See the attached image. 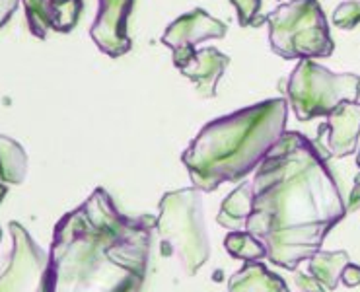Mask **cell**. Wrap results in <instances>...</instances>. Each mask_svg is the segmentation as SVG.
<instances>
[{
    "label": "cell",
    "instance_id": "obj_9",
    "mask_svg": "<svg viewBox=\"0 0 360 292\" xmlns=\"http://www.w3.org/2000/svg\"><path fill=\"white\" fill-rule=\"evenodd\" d=\"M326 117V125L318 129V142L323 141L333 158L354 154L360 139V101H343Z\"/></svg>",
    "mask_w": 360,
    "mask_h": 292
},
{
    "label": "cell",
    "instance_id": "obj_4",
    "mask_svg": "<svg viewBox=\"0 0 360 292\" xmlns=\"http://www.w3.org/2000/svg\"><path fill=\"white\" fill-rule=\"evenodd\" d=\"M158 209L154 230L160 236V253L176 255L185 275H197L210 258L201 191L195 187L168 191Z\"/></svg>",
    "mask_w": 360,
    "mask_h": 292
},
{
    "label": "cell",
    "instance_id": "obj_15",
    "mask_svg": "<svg viewBox=\"0 0 360 292\" xmlns=\"http://www.w3.org/2000/svg\"><path fill=\"white\" fill-rule=\"evenodd\" d=\"M27 175V154L22 144L0 134V182L10 185L24 184Z\"/></svg>",
    "mask_w": 360,
    "mask_h": 292
},
{
    "label": "cell",
    "instance_id": "obj_13",
    "mask_svg": "<svg viewBox=\"0 0 360 292\" xmlns=\"http://www.w3.org/2000/svg\"><path fill=\"white\" fill-rule=\"evenodd\" d=\"M253 210V187L252 184H242L222 201V207L218 210L217 222L228 230H245V224L252 217Z\"/></svg>",
    "mask_w": 360,
    "mask_h": 292
},
{
    "label": "cell",
    "instance_id": "obj_25",
    "mask_svg": "<svg viewBox=\"0 0 360 292\" xmlns=\"http://www.w3.org/2000/svg\"><path fill=\"white\" fill-rule=\"evenodd\" d=\"M360 207V174L354 177V187H352L351 197L347 203V212H352Z\"/></svg>",
    "mask_w": 360,
    "mask_h": 292
},
{
    "label": "cell",
    "instance_id": "obj_20",
    "mask_svg": "<svg viewBox=\"0 0 360 292\" xmlns=\"http://www.w3.org/2000/svg\"><path fill=\"white\" fill-rule=\"evenodd\" d=\"M230 2L238 12V24L242 27L252 25L253 20L259 16L261 4H263V0H230Z\"/></svg>",
    "mask_w": 360,
    "mask_h": 292
},
{
    "label": "cell",
    "instance_id": "obj_17",
    "mask_svg": "<svg viewBox=\"0 0 360 292\" xmlns=\"http://www.w3.org/2000/svg\"><path fill=\"white\" fill-rule=\"evenodd\" d=\"M27 18V27L37 39H45L53 25V4L55 0H22Z\"/></svg>",
    "mask_w": 360,
    "mask_h": 292
},
{
    "label": "cell",
    "instance_id": "obj_11",
    "mask_svg": "<svg viewBox=\"0 0 360 292\" xmlns=\"http://www.w3.org/2000/svg\"><path fill=\"white\" fill-rule=\"evenodd\" d=\"M228 65H230L228 55L220 53L214 47H205L197 51L191 63L187 67L179 68V72L191 80L201 100H212L217 98L218 80L226 72Z\"/></svg>",
    "mask_w": 360,
    "mask_h": 292
},
{
    "label": "cell",
    "instance_id": "obj_28",
    "mask_svg": "<svg viewBox=\"0 0 360 292\" xmlns=\"http://www.w3.org/2000/svg\"><path fill=\"white\" fill-rule=\"evenodd\" d=\"M0 242H2V228H0Z\"/></svg>",
    "mask_w": 360,
    "mask_h": 292
},
{
    "label": "cell",
    "instance_id": "obj_22",
    "mask_svg": "<svg viewBox=\"0 0 360 292\" xmlns=\"http://www.w3.org/2000/svg\"><path fill=\"white\" fill-rule=\"evenodd\" d=\"M195 55H197V49H195V47H177V49H172V61H174L176 68L187 67Z\"/></svg>",
    "mask_w": 360,
    "mask_h": 292
},
{
    "label": "cell",
    "instance_id": "obj_8",
    "mask_svg": "<svg viewBox=\"0 0 360 292\" xmlns=\"http://www.w3.org/2000/svg\"><path fill=\"white\" fill-rule=\"evenodd\" d=\"M133 6L134 0H98V16L90 27V37L103 55L117 58L133 49V42L127 34Z\"/></svg>",
    "mask_w": 360,
    "mask_h": 292
},
{
    "label": "cell",
    "instance_id": "obj_19",
    "mask_svg": "<svg viewBox=\"0 0 360 292\" xmlns=\"http://www.w3.org/2000/svg\"><path fill=\"white\" fill-rule=\"evenodd\" d=\"M331 22L339 30H354L360 24V0H345L333 12Z\"/></svg>",
    "mask_w": 360,
    "mask_h": 292
},
{
    "label": "cell",
    "instance_id": "obj_21",
    "mask_svg": "<svg viewBox=\"0 0 360 292\" xmlns=\"http://www.w3.org/2000/svg\"><path fill=\"white\" fill-rule=\"evenodd\" d=\"M294 283H296V286L300 288L302 292H327L326 288H323V284L319 283L318 279L314 275H310V273H294Z\"/></svg>",
    "mask_w": 360,
    "mask_h": 292
},
{
    "label": "cell",
    "instance_id": "obj_16",
    "mask_svg": "<svg viewBox=\"0 0 360 292\" xmlns=\"http://www.w3.org/2000/svg\"><path fill=\"white\" fill-rule=\"evenodd\" d=\"M224 248L232 258L242 261H261L263 258H267L265 246L248 230H236L228 234L224 238Z\"/></svg>",
    "mask_w": 360,
    "mask_h": 292
},
{
    "label": "cell",
    "instance_id": "obj_18",
    "mask_svg": "<svg viewBox=\"0 0 360 292\" xmlns=\"http://www.w3.org/2000/svg\"><path fill=\"white\" fill-rule=\"evenodd\" d=\"M84 8L82 0H55L53 4V25L51 30L59 32V34H68L75 30V25L80 20Z\"/></svg>",
    "mask_w": 360,
    "mask_h": 292
},
{
    "label": "cell",
    "instance_id": "obj_12",
    "mask_svg": "<svg viewBox=\"0 0 360 292\" xmlns=\"http://www.w3.org/2000/svg\"><path fill=\"white\" fill-rule=\"evenodd\" d=\"M228 292H290L288 286L273 271H269L261 261H245L238 273L230 277Z\"/></svg>",
    "mask_w": 360,
    "mask_h": 292
},
{
    "label": "cell",
    "instance_id": "obj_1",
    "mask_svg": "<svg viewBox=\"0 0 360 292\" xmlns=\"http://www.w3.org/2000/svg\"><path fill=\"white\" fill-rule=\"evenodd\" d=\"M253 210L245 230L267 250L273 265L296 271L321 250L345 217L341 189L318 146L285 131L253 175Z\"/></svg>",
    "mask_w": 360,
    "mask_h": 292
},
{
    "label": "cell",
    "instance_id": "obj_10",
    "mask_svg": "<svg viewBox=\"0 0 360 292\" xmlns=\"http://www.w3.org/2000/svg\"><path fill=\"white\" fill-rule=\"evenodd\" d=\"M228 34V25L212 18L202 8H193L187 14L176 18L172 24L164 30L162 43L169 49L177 47H195L197 43L209 42V39H222Z\"/></svg>",
    "mask_w": 360,
    "mask_h": 292
},
{
    "label": "cell",
    "instance_id": "obj_5",
    "mask_svg": "<svg viewBox=\"0 0 360 292\" xmlns=\"http://www.w3.org/2000/svg\"><path fill=\"white\" fill-rule=\"evenodd\" d=\"M265 24H269L271 49L281 58L302 61L333 55L335 43L318 0L283 2L265 16Z\"/></svg>",
    "mask_w": 360,
    "mask_h": 292
},
{
    "label": "cell",
    "instance_id": "obj_7",
    "mask_svg": "<svg viewBox=\"0 0 360 292\" xmlns=\"http://www.w3.org/2000/svg\"><path fill=\"white\" fill-rule=\"evenodd\" d=\"M8 230L12 253L0 275V292H49V253L16 220L10 222Z\"/></svg>",
    "mask_w": 360,
    "mask_h": 292
},
{
    "label": "cell",
    "instance_id": "obj_29",
    "mask_svg": "<svg viewBox=\"0 0 360 292\" xmlns=\"http://www.w3.org/2000/svg\"><path fill=\"white\" fill-rule=\"evenodd\" d=\"M278 2H281V0H278Z\"/></svg>",
    "mask_w": 360,
    "mask_h": 292
},
{
    "label": "cell",
    "instance_id": "obj_27",
    "mask_svg": "<svg viewBox=\"0 0 360 292\" xmlns=\"http://www.w3.org/2000/svg\"><path fill=\"white\" fill-rule=\"evenodd\" d=\"M356 166L360 167V148H359V152H356Z\"/></svg>",
    "mask_w": 360,
    "mask_h": 292
},
{
    "label": "cell",
    "instance_id": "obj_23",
    "mask_svg": "<svg viewBox=\"0 0 360 292\" xmlns=\"http://www.w3.org/2000/svg\"><path fill=\"white\" fill-rule=\"evenodd\" d=\"M341 283L349 288H354L360 284V265H354V263H347L341 273Z\"/></svg>",
    "mask_w": 360,
    "mask_h": 292
},
{
    "label": "cell",
    "instance_id": "obj_24",
    "mask_svg": "<svg viewBox=\"0 0 360 292\" xmlns=\"http://www.w3.org/2000/svg\"><path fill=\"white\" fill-rule=\"evenodd\" d=\"M22 0H0V27L8 22L12 14L16 12Z\"/></svg>",
    "mask_w": 360,
    "mask_h": 292
},
{
    "label": "cell",
    "instance_id": "obj_26",
    "mask_svg": "<svg viewBox=\"0 0 360 292\" xmlns=\"http://www.w3.org/2000/svg\"><path fill=\"white\" fill-rule=\"evenodd\" d=\"M6 195H8V187H6V184H2V182H0V203L4 201Z\"/></svg>",
    "mask_w": 360,
    "mask_h": 292
},
{
    "label": "cell",
    "instance_id": "obj_2",
    "mask_svg": "<svg viewBox=\"0 0 360 292\" xmlns=\"http://www.w3.org/2000/svg\"><path fill=\"white\" fill-rule=\"evenodd\" d=\"M156 218L121 215L103 187L60 218L49 250V292H141Z\"/></svg>",
    "mask_w": 360,
    "mask_h": 292
},
{
    "label": "cell",
    "instance_id": "obj_6",
    "mask_svg": "<svg viewBox=\"0 0 360 292\" xmlns=\"http://www.w3.org/2000/svg\"><path fill=\"white\" fill-rule=\"evenodd\" d=\"M286 96L298 121L329 115L343 101H359L360 76L333 72L314 58H302L288 76Z\"/></svg>",
    "mask_w": 360,
    "mask_h": 292
},
{
    "label": "cell",
    "instance_id": "obj_3",
    "mask_svg": "<svg viewBox=\"0 0 360 292\" xmlns=\"http://www.w3.org/2000/svg\"><path fill=\"white\" fill-rule=\"evenodd\" d=\"M286 119L288 101L271 98L209 121L181 154L193 187L210 193L242 182L285 133Z\"/></svg>",
    "mask_w": 360,
    "mask_h": 292
},
{
    "label": "cell",
    "instance_id": "obj_14",
    "mask_svg": "<svg viewBox=\"0 0 360 292\" xmlns=\"http://www.w3.org/2000/svg\"><path fill=\"white\" fill-rule=\"evenodd\" d=\"M308 273L318 279L323 284L326 291H335L341 283V273L345 265L349 263V253L343 250L339 251H316L310 259Z\"/></svg>",
    "mask_w": 360,
    "mask_h": 292
}]
</instances>
